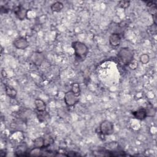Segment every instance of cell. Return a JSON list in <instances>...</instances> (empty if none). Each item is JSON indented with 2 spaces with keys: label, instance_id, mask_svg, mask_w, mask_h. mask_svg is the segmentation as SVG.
<instances>
[{
  "label": "cell",
  "instance_id": "6da1fadb",
  "mask_svg": "<svg viewBox=\"0 0 157 157\" xmlns=\"http://www.w3.org/2000/svg\"><path fill=\"white\" fill-rule=\"evenodd\" d=\"M71 47L74 49L75 59L78 61H83L88 53V47L86 44L80 41L72 42Z\"/></svg>",
  "mask_w": 157,
  "mask_h": 157
},
{
  "label": "cell",
  "instance_id": "7a4b0ae2",
  "mask_svg": "<svg viewBox=\"0 0 157 157\" xmlns=\"http://www.w3.org/2000/svg\"><path fill=\"white\" fill-rule=\"evenodd\" d=\"M134 52L129 47L121 48L117 53V57L120 62L126 66H128L134 59Z\"/></svg>",
  "mask_w": 157,
  "mask_h": 157
},
{
  "label": "cell",
  "instance_id": "3957f363",
  "mask_svg": "<svg viewBox=\"0 0 157 157\" xmlns=\"http://www.w3.org/2000/svg\"><path fill=\"white\" fill-rule=\"evenodd\" d=\"M99 132L103 136H109L113 133L114 125L113 123L108 120L102 121L99 125Z\"/></svg>",
  "mask_w": 157,
  "mask_h": 157
},
{
  "label": "cell",
  "instance_id": "277c9868",
  "mask_svg": "<svg viewBox=\"0 0 157 157\" xmlns=\"http://www.w3.org/2000/svg\"><path fill=\"white\" fill-rule=\"evenodd\" d=\"M79 95L75 94L73 91L69 90L66 92L64 96V101L68 107H72L75 105L79 100Z\"/></svg>",
  "mask_w": 157,
  "mask_h": 157
},
{
  "label": "cell",
  "instance_id": "5b68a950",
  "mask_svg": "<svg viewBox=\"0 0 157 157\" xmlns=\"http://www.w3.org/2000/svg\"><path fill=\"white\" fill-rule=\"evenodd\" d=\"M29 10L26 9L21 5L15 6L13 7V12L15 16L21 21L24 20L27 18V13Z\"/></svg>",
  "mask_w": 157,
  "mask_h": 157
},
{
  "label": "cell",
  "instance_id": "8992f818",
  "mask_svg": "<svg viewBox=\"0 0 157 157\" xmlns=\"http://www.w3.org/2000/svg\"><path fill=\"white\" fill-rule=\"evenodd\" d=\"M13 45L17 49L25 50L29 46V43L26 38L23 37H18L13 42Z\"/></svg>",
  "mask_w": 157,
  "mask_h": 157
},
{
  "label": "cell",
  "instance_id": "52a82bcc",
  "mask_svg": "<svg viewBox=\"0 0 157 157\" xmlns=\"http://www.w3.org/2000/svg\"><path fill=\"white\" fill-rule=\"evenodd\" d=\"M30 60L36 66H40L44 60V56L40 52H35L30 56Z\"/></svg>",
  "mask_w": 157,
  "mask_h": 157
},
{
  "label": "cell",
  "instance_id": "ba28073f",
  "mask_svg": "<svg viewBox=\"0 0 157 157\" xmlns=\"http://www.w3.org/2000/svg\"><path fill=\"white\" fill-rule=\"evenodd\" d=\"M109 44L111 46L117 47H118L121 42V36L118 33H112L109 37Z\"/></svg>",
  "mask_w": 157,
  "mask_h": 157
},
{
  "label": "cell",
  "instance_id": "9c48e42d",
  "mask_svg": "<svg viewBox=\"0 0 157 157\" xmlns=\"http://www.w3.org/2000/svg\"><path fill=\"white\" fill-rule=\"evenodd\" d=\"M132 114L133 115L134 118L139 120H144L147 117L146 109L145 108H144V107L139 108L137 110L132 112Z\"/></svg>",
  "mask_w": 157,
  "mask_h": 157
},
{
  "label": "cell",
  "instance_id": "30bf717a",
  "mask_svg": "<svg viewBox=\"0 0 157 157\" xmlns=\"http://www.w3.org/2000/svg\"><path fill=\"white\" fill-rule=\"evenodd\" d=\"M34 104L37 112L46 111V104L43 100L40 99H36L34 100Z\"/></svg>",
  "mask_w": 157,
  "mask_h": 157
},
{
  "label": "cell",
  "instance_id": "8fae6325",
  "mask_svg": "<svg viewBox=\"0 0 157 157\" xmlns=\"http://www.w3.org/2000/svg\"><path fill=\"white\" fill-rule=\"evenodd\" d=\"M64 7L63 4L60 1H56L50 6V9L52 12H59Z\"/></svg>",
  "mask_w": 157,
  "mask_h": 157
},
{
  "label": "cell",
  "instance_id": "7c38bea8",
  "mask_svg": "<svg viewBox=\"0 0 157 157\" xmlns=\"http://www.w3.org/2000/svg\"><path fill=\"white\" fill-rule=\"evenodd\" d=\"M34 147L45 148V139L44 137H39L35 139L33 141Z\"/></svg>",
  "mask_w": 157,
  "mask_h": 157
},
{
  "label": "cell",
  "instance_id": "4fadbf2b",
  "mask_svg": "<svg viewBox=\"0 0 157 157\" xmlns=\"http://www.w3.org/2000/svg\"><path fill=\"white\" fill-rule=\"evenodd\" d=\"M146 112H147V115L148 117H154L156 115V108L150 103H149L147 108H145Z\"/></svg>",
  "mask_w": 157,
  "mask_h": 157
},
{
  "label": "cell",
  "instance_id": "5bb4252c",
  "mask_svg": "<svg viewBox=\"0 0 157 157\" xmlns=\"http://www.w3.org/2000/svg\"><path fill=\"white\" fill-rule=\"evenodd\" d=\"M16 155L17 156H26V147L25 145H19L16 149Z\"/></svg>",
  "mask_w": 157,
  "mask_h": 157
},
{
  "label": "cell",
  "instance_id": "9a60e30c",
  "mask_svg": "<svg viewBox=\"0 0 157 157\" xmlns=\"http://www.w3.org/2000/svg\"><path fill=\"white\" fill-rule=\"evenodd\" d=\"M6 94L11 98H15L17 96V91L13 87L10 86H7L6 87Z\"/></svg>",
  "mask_w": 157,
  "mask_h": 157
},
{
  "label": "cell",
  "instance_id": "2e32d148",
  "mask_svg": "<svg viewBox=\"0 0 157 157\" xmlns=\"http://www.w3.org/2000/svg\"><path fill=\"white\" fill-rule=\"evenodd\" d=\"M38 120L40 122H44L48 118H49V115L48 113L46 112H38V113L37 115Z\"/></svg>",
  "mask_w": 157,
  "mask_h": 157
},
{
  "label": "cell",
  "instance_id": "e0dca14e",
  "mask_svg": "<svg viewBox=\"0 0 157 157\" xmlns=\"http://www.w3.org/2000/svg\"><path fill=\"white\" fill-rule=\"evenodd\" d=\"M150 61V57L147 54H142L140 56V61L142 64H147Z\"/></svg>",
  "mask_w": 157,
  "mask_h": 157
},
{
  "label": "cell",
  "instance_id": "ac0fdd59",
  "mask_svg": "<svg viewBox=\"0 0 157 157\" xmlns=\"http://www.w3.org/2000/svg\"><path fill=\"white\" fill-rule=\"evenodd\" d=\"M72 91H73L75 94L80 95V86L77 83H74L72 84Z\"/></svg>",
  "mask_w": 157,
  "mask_h": 157
},
{
  "label": "cell",
  "instance_id": "d6986e66",
  "mask_svg": "<svg viewBox=\"0 0 157 157\" xmlns=\"http://www.w3.org/2000/svg\"><path fill=\"white\" fill-rule=\"evenodd\" d=\"M129 4H130V1H120L118 2V5L121 8L126 9L127 7H129Z\"/></svg>",
  "mask_w": 157,
  "mask_h": 157
},
{
  "label": "cell",
  "instance_id": "ffe728a7",
  "mask_svg": "<svg viewBox=\"0 0 157 157\" xmlns=\"http://www.w3.org/2000/svg\"><path fill=\"white\" fill-rule=\"evenodd\" d=\"M152 17L153 20V24L157 25V12L152 14Z\"/></svg>",
  "mask_w": 157,
  "mask_h": 157
}]
</instances>
